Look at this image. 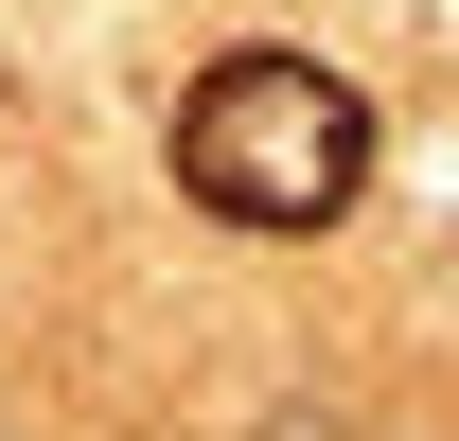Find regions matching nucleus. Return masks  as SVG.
Here are the masks:
<instances>
[{
  "label": "nucleus",
  "instance_id": "1",
  "mask_svg": "<svg viewBox=\"0 0 459 441\" xmlns=\"http://www.w3.org/2000/svg\"><path fill=\"white\" fill-rule=\"evenodd\" d=\"M177 195H195L212 229H265V247L336 229L353 195H371V89L318 71V54H283V36L212 54L195 89H177Z\"/></svg>",
  "mask_w": 459,
  "mask_h": 441
}]
</instances>
